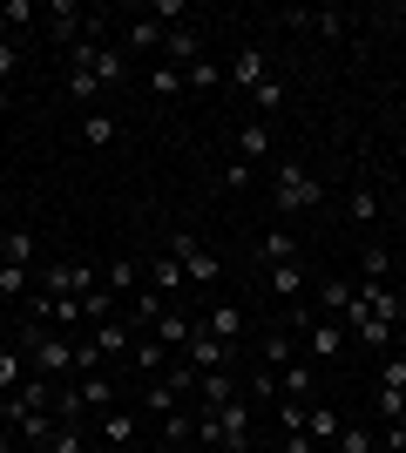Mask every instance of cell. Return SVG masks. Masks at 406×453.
I'll use <instances>...</instances> for the list:
<instances>
[{
  "label": "cell",
  "instance_id": "obj_22",
  "mask_svg": "<svg viewBox=\"0 0 406 453\" xmlns=\"http://www.w3.org/2000/svg\"><path fill=\"white\" fill-rule=\"evenodd\" d=\"M0 265H27L34 271V230H0Z\"/></svg>",
  "mask_w": 406,
  "mask_h": 453
},
{
  "label": "cell",
  "instance_id": "obj_31",
  "mask_svg": "<svg viewBox=\"0 0 406 453\" xmlns=\"http://www.w3.org/2000/svg\"><path fill=\"white\" fill-rule=\"evenodd\" d=\"M183 81H190L196 95H211V88H224V61H211V55H203V61H190V68H183Z\"/></svg>",
  "mask_w": 406,
  "mask_h": 453
},
{
  "label": "cell",
  "instance_id": "obj_6",
  "mask_svg": "<svg viewBox=\"0 0 406 453\" xmlns=\"http://www.w3.org/2000/svg\"><path fill=\"white\" fill-rule=\"evenodd\" d=\"M224 359H231V345H224V339H211L203 325H190V339H183V365H190V372L203 379V372H224Z\"/></svg>",
  "mask_w": 406,
  "mask_h": 453
},
{
  "label": "cell",
  "instance_id": "obj_23",
  "mask_svg": "<svg viewBox=\"0 0 406 453\" xmlns=\"http://www.w3.org/2000/svg\"><path fill=\"white\" fill-rule=\"evenodd\" d=\"M196 393H203V399H196V406L211 413V406H224V399H237V393H244V386H237L231 372H203V379H196Z\"/></svg>",
  "mask_w": 406,
  "mask_h": 453
},
{
  "label": "cell",
  "instance_id": "obj_46",
  "mask_svg": "<svg viewBox=\"0 0 406 453\" xmlns=\"http://www.w3.org/2000/svg\"><path fill=\"white\" fill-rule=\"evenodd\" d=\"M278 419H285V434H305V406L298 399H278Z\"/></svg>",
  "mask_w": 406,
  "mask_h": 453
},
{
  "label": "cell",
  "instance_id": "obj_20",
  "mask_svg": "<svg viewBox=\"0 0 406 453\" xmlns=\"http://www.w3.org/2000/svg\"><path fill=\"white\" fill-rule=\"evenodd\" d=\"M271 291H278V298H298V291H305L311 284V271H305V257H291V265H271Z\"/></svg>",
  "mask_w": 406,
  "mask_h": 453
},
{
  "label": "cell",
  "instance_id": "obj_8",
  "mask_svg": "<svg viewBox=\"0 0 406 453\" xmlns=\"http://www.w3.org/2000/svg\"><path fill=\"white\" fill-rule=\"evenodd\" d=\"M14 434L27 440V447H41V453H48V440L61 434V419H55V406H27V413H14Z\"/></svg>",
  "mask_w": 406,
  "mask_h": 453
},
{
  "label": "cell",
  "instance_id": "obj_9",
  "mask_svg": "<svg viewBox=\"0 0 406 453\" xmlns=\"http://www.w3.org/2000/svg\"><path fill=\"white\" fill-rule=\"evenodd\" d=\"M224 81H231V88H244V95H257V88H264V55H257V48H237V55H231V68H224Z\"/></svg>",
  "mask_w": 406,
  "mask_h": 453
},
{
  "label": "cell",
  "instance_id": "obj_5",
  "mask_svg": "<svg viewBox=\"0 0 406 453\" xmlns=\"http://www.w3.org/2000/svg\"><path fill=\"white\" fill-rule=\"evenodd\" d=\"M41 20H48V41H68V48L96 27V14H88V7H75V0H48V7H41Z\"/></svg>",
  "mask_w": 406,
  "mask_h": 453
},
{
  "label": "cell",
  "instance_id": "obj_50",
  "mask_svg": "<svg viewBox=\"0 0 406 453\" xmlns=\"http://www.w3.org/2000/svg\"><path fill=\"white\" fill-rule=\"evenodd\" d=\"M387 453H406V419H387Z\"/></svg>",
  "mask_w": 406,
  "mask_h": 453
},
{
  "label": "cell",
  "instance_id": "obj_25",
  "mask_svg": "<svg viewBox=\"0 0 406 453\" xmlns=\"http://www.w3.org/2000/svg\"><path fill=\"white\" fill-rule=\"evenodd\" d=\"M135 426H142V419H135L129 406H109V413H102V440H109V447H129Z\"/></svg>",
  "mask_w": 406,
  "mask_h": 453
},
{
  "label": "cell",
  "instance_id": "obj_52",
  "mask_svg": "<svg viewBox=\"0 0 406 453\" xmlns=\"http://www.w3.org/2000/svg\"><path fill=\"white\" fill-rule=\"evenodd\" d=\"M7 102H14V88H0V115H7Z\"/></svg>",
  "mask_w": 406,
  "mask_h": 453
},
{
  "label": "cell",
  "instance_id": "obj_44",
  "mask_svg": "<svg viewBox=\"0 0 406 453\" xmlns=\"http://www.w3.org/2000/svg\"><path fill=\"white\" fill-rule=\"evenodd\" d=\"M0 14H7V27H14V35H20V27H27V20L41 14V7H34V0H7V7H0Z\"/></svg>",
  "mask_w": 406,
  "mask_h": 453
},
{
  "label": "cell",
  "instance_id": "obj_40",
  "mask_svg": "<svg viewBox=\"0 0 406 453\" xmlns=\"http://www.w3.org/2000/svg\"><path fill=\"white\" fill-rule=\"evenodd\" d=\"M379 393H406V352H387V365H379Z\"/></svg>",
  "mask_w": 406,
  "mask_h": 453
},
{
  "label": "cell",
  "instance_id": "obj_28",
  "mask_svg": "<svg viewBox=\"0 0 406 453\" xmlns=\"http://www.w3.org/2000/svg\"><path fill=\"white\" fill-rule=\"evenodd\" d=\"M142 386H149V399H142V406H149V413H156V419H170V413H176V406H183V393H176L170 379H142Z\"/></svg>",
  "mask_w": 406,
  "mask_h": 453
},
{
  "label": "cell",
  "instance_id": "obj_4",
  "mask_svg": "<svg viewBox=\"0 0 406 453\" xmlns=\"http://www.w3.org/2000/svg\"><path fill=\"white\" fill-rule=\"evenodd\" d=\"M170 257L183 265V278H190V284H217V278H224L217 250H203V244L190 237V230H170Z\"/></svg>",
  "mask_w": 406,
  "mask_h": 453
},
{
  "label": "cell",
  "instance_id": "obj_33",
  "mask_svg": "<svg viewBox=\"0 0 406 453\" xmlns=\"http://www.w3.org/2000/svg\"><path fill=\"white\" fill-rule=\"evenodd\" d=\"M190 88V81H183V68H170V61H163V68H149V95H163V102H176V95Z\"/></svg>",
  "mask_w": 406,
  "mask_h": 453
},
{
  "label": "cell",
  "instance_id": "obj_14",
  "mask_svg": "<svg viewBox=\"0 0 406 453\" xmlns=\"http://www.w3.org/2000/svg\"><path fill=\"white\" fill-rule=\"evenodd\" d=\"M203 332H211V339H224V345H237L244 339V311H237V304H211V311H203Z\"/></svg>",
  "mask_w": 406,
  "mask_h": 453
},
{
  "label": "cell",
  "instance_id": "obj_7",
  "mask_svg": "<svg viewBox=\"0 0 406 453\" xmlns=\"http://www.w3.org/2000/svg\"><path fill=\"white\" fill-rule=\"evenodd\" d=\"M298 325H305V352H311V359H339V352H346V325H339V319H311V311H298Z\"/></svg>",
  "mask_w": 406,
  "mask_h": 453
},
{
  "label": "cell",
  "instance_id": "obj_45",
  "mask_svg": "<svg viewBox=\"0 0 406 453\" xmlns=\"http://www.w3.org/2000/svg\"><path fill=\"white\" fill-rule=\"evenodd\" d=\"M48 453H88V447H81V426H61V434L48 440Z\"/></svg>",
  "mask_w": 406,
  "mask_h": 453
},
{
  "label": "cell",
  "instance_id": "obj_43",
  "mask_svg": "<svg viewBox=\"0 0 406 453\" xmlns=\"http://www.w3.org/2000/svg\"><path fill=\"white\" fill-rule=\"evenodd\" d=\"M251 102H257V109H264V122H271V115L285 109V81L271 75V81H264V88H257V95H251Z\"/></svg>",
  "mask_w": 406,
  "mask_h": 453
},
{
  "label": "cell",
  "instance_id": "obj_34",
  "mask_svg": "<svg viewBox=\"0 0 406 453\" xmlns=\"http://www.w3.org/2000/svg\"><path fill=\"white\" fill-rule=\"evenodd\" d=\"M149 284H156V291H183V284H190V278H183V265H176L170 250H163V257H156V265H149Z\"/></svg>",
  "mask_w": 406,
  "mask_h": 453
},
{
  "label": "cell",
  "instance_id": "obj_26",
  "mask_svg": "<svg viewBox=\"0 0 406 453\" xmlns=\"http://www.w3.org/2000/svg\"><path fill=\"white\" fill-rule=\"evenodd\" d=\"M190 325H196V319H183V311H163V319L149 325V339L163 345V352H170V345H183V339H190Z\"/></svg>",
  "mask_w": 406,
  "mask_h": 453
},
{
  "label": "cell",
  "instance_id": "obj_30",
  "mask_svg": "<svg viewBox=\"0 0 406 453\" xmlns=\"http://www.w3.org/2000/svg\"><path fill=\"white\" fill-rule=\"evenodd\" d=\"M352 291H359V284H346V278H326V284H318V304H326V319H346Z\"/></svg>",
  "mask_w": 406,
  "mask_h": 453
},
{
  "label": "cell",
  "instance_id": "obj_10",
  "mask_svg": "<svg viewBox=\"0 0 406 453\" xmlns=\"http://www.w3.org/2000/svg\"><path fill=\"white\" fill-rule=\"evenodd\" d=\"M359 311H372V319H387V325L406 319V304H400V291H393V284H359Z\"/></svg>",
  "mask_w": 406,
  "mask_h": 453
},
{
  "label": "cell",
  "instance_id": "obj_18",
  "mask_svg": "<svg viewBox=\"0 0 406 453\" xmlns=\"http://www.w3.org/2000/svg\"><path fill=\"white\" fill-rule=\"evenodd\" d=\"M61 95H68V102H75V109L88 115V109H96V102H102V95H109V88H102V81L88 75V68H68V81H61Z\"/></svg>",
  "mask_w": 406,
  "mask_h": 453
},
{
  "label": "cell",
  "instance_id": "obj_42",
  "mask_svg": "<svg viewBox=\"0 0 406 453\" xmlns=\"http://www.w3.org/2000/svg\"><path fill=\"white\" fill-rule=\"evenodd\" d=\"M387 271H393V250L387 244H366V284H387Z\"/></svg>",
  "mask_w": 406,
  "mask_h": 453
},
{
  "label": "cell",
  "instance_id": "obj_2",
  "mask_svg": "<svg viewBox=\"0 0 406 453\" xmlns=\"http://www.w3.org/2000/svg\"><path fill=\"white\" fill-rule=\"evenodd\" d=\"M271 203H278V217H305V210L326 203V183H318L305 163H278V176H271Z\"/></svg>",
  "mask_w": 406,
  "mask_h": 453
},
{
  "label": "cell",
  "instance_id": "obj_1",
  "mask_svg": "<svg viewBox=\"0 0 406 453\" xmlns=\"http://www.w3.org/2000/svg\"><path fill=\"white\" fill-rule=\"evenodd\" d=\"M196 440L217 453H251V399L237 393L224 406H211V413H196Z\"/></svg>",
  "mask_w": 406,
  "mask_h": 453
},
{
  "label": "cell",
  "instance_id": "obj_47",
  "mask_svg": "<svg viewBox=\"0 0 406 453\" xmlns=\"http://www.w3.org/2000/svg\"><path fill=\"white\" fill-rule=\"evenodd\" d=\"M14 68H20V41H0V88L14 81Z\"/></svg>",
  "mask_w": 406,
  "mask_h": 453
},
{
  "label": "cell",
  "instance_id": "obj_27",
  "mask_svg": "<svg viewBox=\"0 0 406 453\" xmlns=\"http://www.w3.org/2000/svg\"><path fill=\"white\" fill-rule=\"evenodd\" d=\"M305 393H311V365L291 359L285 372H278V399H298V406H305Z\"/></svg>",
  "mask_w": 406,
  "mask_h": 453
},
{
  "label": "cell",
  "instance_id": "obj_35",
  "mask_svg": "<svg viewBox=\"0 0 406 453\" xmlns=\"http://www.w3.org/2000/svg\"><path fill=\"white\" fill-rule=\"evenodd\" d=\"M142 284V271L129 265V257H116V265H102V291H135Z\"/></svg>",
  "mask_w": 406,
  "mask_h": 453
},
{
  "label": "cell",
  "instance_id": "obj_38",
  "mask_svg": "<svg viewBox=\"0 0 406 453\" xmlns=\"http://www.w3.org/2000/svg\"><path fill=\"white\" fill-rule=\"evenodd\" d=\"M20 291H34V271L27 265H0V298H20Z\"/></svg>",
  "mask_w": 406,
  "mask_h": 453
},
{
  "label": "cell",
  "instance_id": "obj_21",
  "mask_svg": "<svg viewBox=\"0 0 406 453\" xmlns=\"http://www.w3.org/2000/svg\"><path fill=\"white\" fill-rule=\"evenodd\" d=\"M271 156V122H244L237 129V163H264Z\"/></svg>",
  "mask_w": 406,
  "mask_h": 453
},
{
  "label": "cell",
  "instance_id": "obj_39",
  "mask_svg": "<svg viewBox=\"0 0 406 453\" xmlns=\"http://www.w3.org/2000/svg\"><path fill=\"white\" fill-rule=\"evenodd\" d=\"M27 386V372H20V345H7L0 352V393H20Z\"/></svg>",
  "mask_w": 406,
  "mask_h": 453
},
{
  "label": "cell",
  "instance_id": "obj_16",
  "mask_svg": "<svg viewBox=\"0 0 406 453\" xmlns=\"http://www.w3.org/2000/svg\"><path fill=\"white\" fill-rule=\"evenodd\" d=\"M88 75H96L102 88H122V81H129V61H122V48H109V41H102L96 61H88Z\"/></svg>",
  "mask_w": 406,
  "mask_h": 453
},
{
  "label": "cell",
  "instance_id": "obj_17",
  "mask_svg": "<svg viewBox=\"0 0 406 453\" xmlns=\"http://www.w3.org/2000/svg\"><path fill=\"white\" fill-rule=\"evenodd\" d=\"M339 434H346V419L332 413V406H311L305 413V440L311 447H339Z\"/></svg>",
  "mask_w": 406,
  "mask_h": 453
},
{
  "label": "cell",
  "instance_id": "obj_49",
  "mask_svg": "<svg viewBox=\"0 0 406 453\" xmlns=\"http://www.w3.org/2000/svg\"><path fill=\"white\" fill-rule=\"evenodd\" d=\"M163 379H170V386H176V393H183V399L196 393V372H190V365H170V372H163Z\"/></svg>",
  "mask_w": 406,
  "mask_h": 453
},
{
  "label": "cell",
  "instance_id": "obj_32",
  "mask_svg": "<svg viewBox=\"0 0 406 453\" xmlns=\"http://www.w3.org/2000/svg\"><path fill=\"white\" fill-rule=\"evenodd\" d=\"M291 257H298V237H291L285 224L264 230V265H291Z\"/></svg>",
  "mask_w": 406,
  "mask_h": 453
},
{
  "label": "cell",
  "instance_id": "obj_11",
  "mask_svg": "<svg viewBox=\"0 0 406 453\" xmlns=\"http://www.w3.org/2000/svg\"><path fill=\"white\" fill-rule=\"evenodd\" d=\"M285 20L311 27L318 41H346V27H352V14H346V7H318V14H285Z\"/></svg>",
  "mask_w": 406,
  "mask_h": 453
},
{
  "label": "cell",
  "instance_id": "obj_53",
  "mask_svg": "<svg viewBox=\"0 0 406 453\" xmlns=\"http://www.w3.org/2000/svg\"><path fill=\"white\" fill-rule=\"evenodd\" d=\"M400 224H406V203H400Z\"/></svg>",
  "mask_w": 406,
  "mask_h": 453
},
{
  "label": "cell",
  "instance_id": "obj_54",
  "mask_svg": "<svg viewBox=\"0 0 406 453\" xmlns=\"http://www.w3.org/2000/svg\"><path fill=\"white\" fill-rule=\"evenodd\" d=\"M372 453H387V447H372Z\"/></svg>",
  "mask_w": 406,
  "mask_h": 453
},
{
  "label": "cell",
  "instance_id": "obj_19",
  "mask_svg": "<svg viewBox=\"0 0 406 453\" xmlns=\"http://www.w3.org/2000/svg\"><path fill=\"white\" fill-rule=\"evenodd\" d=\"M163 61H170V68H190V61H203V48H196V27H170V35H163Z\"/></svg>",
  "mask_w": 406,
  "mask_h": 453
},
{
  "label": "cell",
  "instance_id": "obj_15",
  "mask_svg": "<svg viewBox=\"0 0 406 453\" xmlns=\"http://www.w3.org/2000/svg\"><path fill=\"white\" fill-rule=\"evenodd\" d=\"M75 393H81V413H109V406H116V379L88 372V379H75Z\"/></svg>",
  "mask_w": 406,
  "mask_h": 453
},
{
  "label": "cell",
  "instance_id": "obj_24",
  "mask_svg": "<svg viewBox=\"0 0 406 453\" xmlns=\"http://www.w3.org/2000/svg\"><path fill=\"white\" fill-rule=\"evenodd\" d=\"M122 48H129V55H163V27H156L149 14H142V20H129V35H122Z\"/></svg>",
  "mask_w": 406,
  "mask_h": 453
},
{
  "label": "cell",
  "instance_id": "obj_3",
  "mask_svg": "<svg viewBox=\"0 0 406 453\" xmlns=\"http://www.w3.org/2000/svg\"><path fill=\"white\" fill-rule=\"evenodd\" d=\"M27 359H34V379H75V339H61V332H27V345H20Z\"/></svg>",
  "mask_w": 406,
  "mask_h": 453
},
{
  "label": "cell",
  "instance_id": "obj_12",
  "mask_svg": "<svg viewBox=\"0 0 406 453\" xmlns=\"http://www.w3.org/2000/svg\"><path fill=\"white\" fill-rule=\"evenodd\" d=\"M88 345H96V352H102V365H109V359H122V352H135V332H129L122 319H102Z\"/></svg>",
  "mask_w": 406,
  "mask_h": 453
},
{
  "label": "cell",
  "instance_id": "obj_48",
  "mask_svg": "<svg viewBox=\"0 0 406 453\" xmlns=\"http://www.w3.org/2000/svg\"><path fill=\"white\" fill-rule=\"evenodd\" d=\"M339 453H372V434H359V426H346V434H339Z\"/></svg>",
  "mask_w": 406,
  "mask_h": 453
},
{
  "label": "cell",
  "instance_id": "obj_13",
  "mask_svg": "<svg viewBox=\"0 0 406 453\" xmlns=\"http://www.w3.org/2000/svg\"><path fill=\"white\" fill-rule=\"evenodd\" d=\"M75 135H81V142H88V150H109V142H116V135H122V122H116V115H109V109H88V115H81V122H75Z\"/></svg>",
  "mask_w": 406,
  "mask_h": 453
},
{
  "label": "cell",
  "instance_id": "obj_37",
  "mask_svg": "<svg viewBox=\"0 0 406 453\" xmlns=\"http://www.w3.org/2000/svg\"><path fill=\"white\" fill-rule=\"evenodd\" d=\"M163 311H170V304H163V291H135V319H129V325H142V332H149Z\"/></svg>",
  "mask_w": 406,
  "mask_h": 453
},
{
  "label": "cell",
  "instance_id": "obj_36",
  "mask_svg": "<svg viewBox=\"0 0 406 453\" xmlns=\"http://www.w3.org/2000/svg\"><path fill=\"white\" fill-rule=\"evenodd\" d=\"M257 352H264V372H285V365L298 359V345H291L285 332H278V339H264V345H257Z\"/></svg>",
  "mask_w": 406,
  "mask_h": 453
},
{
  "label": "cell",
  "instance_id": "obj_41",
  "mask_svg": "<svg viewBox=\"0 0 406 453\" xmlns=\"http://www.w3.org/2000/svg\"><path fill=\"white\" fill-rule=\"evenodd\" d=\"M129 359H135V372H142V379H156V372H163V345H156V339H142V345L129 352Z\"/></svg>",
  "mask_w": 406,
  "mask_h": 453
},
{
  "label": "cell",
  "instance_id": "obj_51",
  "mask_svg": "<svg viewBox=\"0 0 406 453\" xmlns=\"http://www.w3.org/2000/svg\"><path fill=\"white\" fill-rule=\"evenodd\" d=\"M0 453H14V434H7V426H0Z\"/></svg>",
  "mask_w": 406,
  "mask_h": 453
},
{
  "label": "cell",
  "instance_id": "obj_29",
  "mask_svg": "<svg viewBox=\"0 0 406 453\" xmlns=\"http://www.w3.org/2000/svg\"><path fill=\"white\" fill-rule=\"evenodd\" d=\"M346 210H352V224H379V189H372V183H359V189H352V196H346Z\"/></svg>",
  "mask_w": 406,
  "mask_h": 453
}]
</instances>
